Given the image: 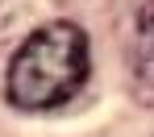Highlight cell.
<instances>
[{
  "mask_svg": "<svg viewBox=\"0 0 154 137\" xmlns=\"http://www.w3.org/2000/svg\"><path fill=\"white\" fill-rule=\"evenodd\" d=\"M88 83V37L71 21H50L33 29L8 58L4 96L13 108L46 112L58 108Z\"/></svg>",
  "mask_w": 154,
  "mask_h": 137,
  "instance_id": "1",
  "label": "cell"
},
{
  "mask_svg": "<svg viewBox=\"0 0 154 137\" xmlns=\"http://www.w3.org/2000/svg\"><path fill=\"white\" fill-rule=\"evenodd\" d=\"M133 62H137V71L154 83V0L142 4V13H137V29H133Z\"/></svg>",
  "mask_w": 154,
  "mask_h": 137,
  "instance_id": "2",
  "label": "cell"
}]
</instances>
